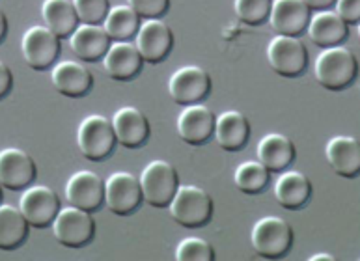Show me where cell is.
<instances>
[{"mask_svg": "<svg viewBox=\"0 0 360 261\" xmlns=\"http://www.w3.org/2000/svg\"><path fill=\"white\" fill-rule=\"evenodd\" d=\"M307 32L314 45L327 49L344 43V39L349 34V25L336 11L321 10L317 11L316 15H310Z\"/></svg>", "mask_w": 360, "mask_h": 261, "instance_id": "ffe728a7", "label": "cell"}, {"mask_svg": "<svg viewBox=\"0 0 360 261\" xmlns=\"http://www.w3.org/2000/svg\"><path fill=\"white\" fill-rule=\"evenodd\" d=\"M142 56L135 43L116 42L103 56V68L107 75L114 80H131L142 70Z\"/></svg>", "mask_w": 360, "mask_h": 261, "instance_id": "d6986e66", "label": "cell"}, {"mask_svg": "<svg viewBox=\"0 0 360 261\" xmlns=\"http://www.w3.org/2000/svg\"><path fill=\"white\" fill-rule=\"evenodd\" d=\"M38 168L25 149H0V185L10 191H22L32 185Z\"/></svg>", "mask_w": 360, "mask_h": 261, "instance_id": "4fadbf2b", "label": "cell"}, {"mask_svg": "<svg viewBox=\"0 0 360 261\" xmlns=\"http://www.w3.org/2000/svg\"><path fill=\"white\" fill-rule=\"evenodd\" d=\"M267 62L274 73L295 79L304 73L308 65V49L297 36L276 34L267 45Z\"/></svg>", "mask_w": 360, "mask_h": 261, "instance_id": "5b68a950", "label": "cell"}, {"mask_svg": "<svg viewBox=\"0 0 360 261\" xmlns=\"http://www.w3.org/2000/svg\"><path fill=\"white\" fill-rule=\"evenodd\" d=\"M215 117L213 110L205 105H200V103L187 105L179 112L178 122H176L179 139L191 146L205 144L215 131Z\"/></svg>", "mask_w": 360, "mask_h": 261, "instance_id": "9a60e30c", "label": "cell"}, {"mask_svg": "<svg viewBox=\"0 0 360 261\" xmlns=\"http://www.w3.org/2000/svg\"><path fill=\"white\" fill-rule=\"evenodd\" d=\"M271 172L259 160H245L233 172V183L245 194H259L269 185Z\"/></svg>", "mask_w": 360, "mask_h": 261, "instance_id": "f1b7e54d", "label": "cell"}, {"mask_svg": "<svg viewBox=\"0 0 360 261\" xmlns=\"http://www.w3.org/2000/svg\"><path fill=\"white\" fill-rule=\"evenodd\" d=\"M51 226L56 241L68 248H81L88 245L96 234V220L90 211L79 209L75 205L60 208Z\"/></svg>", "mask_w": 360, "mask_h": 261, "instance_id": "8992f818", "label": "cell"}, {"mask_svg": "<svg viewBox=\"0 0 360 261\" xmlns=\"http://www.w3.org/2000/svg\"><path fill=\"white\" fill-rule=\"evenodd\" d=\"M312 196V183L299 170H288L274 183V198L284 209H301Z\"/></svg>", "mask_w": 360, "mask_h": 261, "instance_id": "cb8c5ba5", "label": "cell"}, {"mask_svg": "<svg viewBox=\"0 0 360 261\" xmlns=\"http://www.w3.org/2000/svg\"><path fill=\"white\" fill-rule=\"evenodd\" d=\"M356 58L353 51L344 45H334V47L323 49L317 54L316 64H314V77L323 88L330 91L345 90L347 86L355 80Z\"/></svg>", "mask_w": 360, "mask_h": 261, "instance_id": "6da1fadb", "label": "cell"}, {"mask_svg": "<svg viewBox=\"0 0 360 261\" xmlns=\"http://www.w3.org/2000/svg\"><path fill=\"white\" fill-rule=\"evenodd\" d=\"M116 144L112 122L101 114H90L77 131V146L88 160H103L112 153Z\"/></svg>", "mask_w": 360, "mask_h": 261, "instance_id": "52a82bcc", "label": "cell"}, {"mask_svg": "<svg viewBox=\"0 0 360 261\" xmlns=\"http://www.w3.org/2000/svg\"><path fill=\"white\" fill-rule=\"evenodd\" d=\"M142 200L150 203L151 208H168V203L176 194L179 186L178 172L168 160L155 159L144 166L139 177Z\"/></svg>", "mask_w": 360, "mask_h": 261, "instance_id": "3957f363", "label": "cell"}, {"mask_svg": "<svg viewBox=\"0 0 360 261\" xmlns=\"http://www.w3.org/2000/svg\"><path fill=\"white\" fill-rule=\"evenodd\" d=\"M112 39L105 32L101 25H86L82 23L73 30L70 36L71 51L75 53L77 58L84 60V62H97L103 60L105 53L110 47Z\"/></svg>", "mask_w": 360, "mask_h": 261, "instance_id": "7402d4cb", "label": "cell"}, {"mask_svg": "<svg viewBox=\"0 0 360 261\" xmlns=\"http://www.w3.org/2000/svg\"><path fill=\"white\" fill-rule=\"evenodd\" d=\"M310 21V8L302 0H273L269 23L282 36H299Z\"/></svg>", "mask_w": 360, "mask_h": 261, "instance_id": "e0dca14e", "label": "cell"}, {"mask_svg": "<svg viewBox=\"0 0 360 261\" xmlns=\"http://www.w3.org/2000/svg\"><path fill=\"white\" fill-rule=\"evenodd\" d=\"M127 6L144 19H159L165 15L170 6V0H127Z\"/></svg>", "mask_w": 360, "mask_h": 261, "instance_id": "d6a6232c", "label": "cell"}, {"mask_svg": "<svg viewBox=\"0 0 360 261\" xmlns=\"http://www.w3.org/2000/svg\"><path fill=\"white\" fill-rule=\"evenodd\" d=\"M136 49L144 62L159 64L174 47V32L161 19H146L136 32Z\"/></svg>", "mask_w": 360, "mask_h": 261, "instance_id": "7c38bea8", "label": "cell"}, {"mask_svg": "<svg viewBox=\"0 0 360 261\" xmlns=\"http://www.w3.org/2000/svg\"><path fill=\"white\" fill-rule=\"evenodd\" d=\"M302 2H304L310 10L321 11V10H328L336 0H302Z\"/></svg>", "mask_w": 360, "mask_h": 261, "instance_id": "d590c367", "label": "cell"}, {"mask_svg": "<svg viewBox=\"0 0 360 261\" xmlns=\"http://www.w3.org/2000/svg\"><path fill=\"white\" fill-rule=\"evenodd\" d=\"M250 243H252L256 254L262 257H276L285 256L293 245V229L282 217L267 215L254 224L250 231Z\"/></svg>", "mask_w": 360, "mask_h": 261, "instance_id": "277c9868", "label": "cell"}, {"mask_svg": "<svg viewBox=\"0 0 360 261\" xmlns=\"http://www.w3.org/2000/svg\"><path fill=\"white\" fill-rule=\"evenodd\" d=\"M176 260L178 261H213L215 250L213 246L202 237H185L176 246Z\"/></svg>", "mask_w": 360, "mask_h": 261, "instance_id": "4dcf8cb0", "label": "cell"}, {"mask_svg": "<svg viewBox=\"0 0 360 261\" xmlns=\"http://www.w3.org/2000/svg\"><path fill=\"white\" fill-rule=\"evenodd\" d=\"M11 86H13V75L8 65L0 60V99H4L10 94Z\"/></svg>", "mask_w": 360, "mask_h": 261, "instance_id": "e575fe53", "label": "cell"}, {"mask_svg": "<svg viewBox=\"0 0 360 261\" xmlns=\"http://www.w3.org/2000/svg\"><path fill=\"white\" fill-rule=\"evenodd\" d=\"M336 13L347 25H356L360 21V0H336Z\"/></svg>", "mask_w": 360, "mask_h": 261, "instance_id": "836d02e7", "label": "cell"}, {"mask_svg": "<svg viewBox=\"0 0 360 261\" xmlns=\"http://www.w3.org/2000/svg\"><path fill=\"white\" fill-rule=\"evenodd\" d=\"M21 51L22 58L32 70L44 71L54 65L62 47H60V37L53 30L41 25H34L22 34Z\"/></svg>", "mask_w": 360, "mask_h": 261, "instance_id": "ba28073f", "label": "cell"}, {"mask_svg": "<svg viewBox=\"0 0 360 261\" xmlns=\"http://www.w3.org/2000/svg\"><path fill=\"white\" fill-rule=\"evenodd\" d=\"M142 202L139 177L131 172H114L105 179V205L108 211L120 217L135 213Z\"/></svg>", "mask_w": 360, "mask_h": 261, "instance_id": "9c48e42d", "label": "cell"}, {"mask_svg": "<svg viewBox=\"0 0 360 261\" xmlns=\"http://www.w3.org/2000/svg\"><path fill=\"white\" fill-rule=\"evenodd\" d=\"M41 17L45 27L53 30L56 36L70 37L79 27V15H77L73 0H44L41 4Z\"/></svg>", "mask_w": 360, "mask_h": 261, "instance_id": "484cf974", "label": "cell"}, {"mask_svg": "<svg viewBox=\"0 0 360 261\" xmlns=\"http://www.w3.org/2000/svg\"><path fill=\"white\" fill-rule=\"evenodd\" d=\"M325 157L338 176L351 179L359 174L360 146L359 140L353 136H347V134L333 136L325 146Z\"/></svg>", "mask_w": 360, "mask_h": 261, "instance_id": "44dd1931", "label": "cell"}, {"mask_svg": "<svg viewBox=\"0 0 360 261\" xmlns=\"http://www.w3.org/2000/svg\"><path fill=\"white\" fill-rule=\"evenodd\" d=\"M79 21L86 23V25H99L105 21L110 6L108 0H73Z\"/></svg>", "mask_w": 360, "mask_h": 261, "instance_id": "1f68e13d", "label": "cell"}, {"mask_svg": "<svg viewBox=\"0 0 360 261\" xmlns=\"http://www.w3.org/2000/svg\"><path fill=\"white\" fill-rule=\"evenodd\" d=\"M58 194L47 185L27 186V191L21 196L19 209L22 217L27 219L28 226L32 228H47L60 211Z\"/></svg>", "mask_w": 360, "mask_h": 261, "instance_id": "8fae6325", "label": "cell"}, {"mask_svg": "<svg viewBox=\"0 0 360 261\" xmlns=\"http://www.w3.org/2000/svg\"><path fill=\"white\" fill-rule=\"evenodd\" d=\"M112 122L116 142L124 148L136 149L146 144V140L150 139V122L144 116V112L135 107H122L114 112L110 117Z\"/></svg>", "mask_w": 360, "mask_h": 261, "instance_id": "2e32d148", "label": "cell"}, {"mask_svg": "<svg viewBox=\"0 0 360 261\" xmlns=\"http://www.w3.org/2000/svg\"><path fill=\"white\" fill-rule=\"evenodd\" d=\"M28 222L21 209L10 203H0V250H13L25 243Z\"/></svg>", "mask_w": 360, "mask_h": 261, "instance_id": "4316f807", "label": "cell"}, {"mask_svg": "<svg viewBox=\"0 0 360 261\" xmlns=\"http://www.w3.org/2000/svg\"><path fill=\"white\" fill-rule=\"evenodd\" d=\"M2 189H4V186L0 185V203H2V196H4V192H2Z\"/></svg>", "mask_w": 360, "mask_h": 261, "instance_id": "f35d334b", "label": "cell"}, {"mask_svg": "<svg viewBox=\"0 0 360 261\" xmlns=\"http://www.w3.org/2000/svg\"><path fill=\"white\" fill-rule=\"evenodd\" d=\"M271 4L273 0H233V10L245 25L256 27L269 19Z\"/></svg>", "mask_w": 360, "mask_h": 261, "instance_id": "f546056e", "label": "cell"}, {"mask_svg": "<svg viewBox=\"0 0 360 261\" xmlns=\"http://www.w3.org/2000/svg\"><path fill=\"white\" fill-rule=\"evenodd\" d=\"M65 198L70 205L94 213L105 203V182L96 172H75L65 183Z\"/></svg>", "mask_w": 360, "mask_h": 261, "instance_id": "5bb4252c", "label": "cell"}, {"mask_svg": "<svg viewBox=\"0 0 360 261\" xmlns=\"http://www.w3.org/2000/svg\"><path fill=\"white\" fill-rule=\"evenodd\" d=\"M213 136L226 151H239L250 139V122L239 110H224L215 117Z\"/></svg>", "mask_w": 360, "mask_h": 261, "instance_id": "603a6c76", "label": "cell"}, {"mask_svg": "<svg viewBox=\"0 0 360 261\" xmlns=\"http://www.w3.org/2000/svg\"><path fill=\"white\" fill-rule=\"evenodd\" d=\"M295 159V144L282 133H269L259 140L258 160L269 172H284Z\"/></svg>", "mask_w": 360, "mask_h": 261, "instance_id": "d4e9b609", "label": "cell"}, {"mask_svg": "<svg viewBox=\"0 0 360 261\" xmlns=\"http://www.w3.org/2000/svg\"><path fill=\"white\" fill-rule=\"evenodd\" d=\"M6 34H8V19H6V13L0 10V43L4 42Z\"/></svg>", "mask_w": 360, "mask_h": 261, "instance_id": "8d00e7d4", "label": "cell"}, {"mask_svg": "<svg viewBox=\"0 0 360 261\" xmlns=\"http://www.w3.org/2000/svg\"><path fill=\"white\" fill-rule=\"evenodd\" d=\"M170 217L185 228H202L213 217V198L196 185H179L168 203Z\"/></svg>", "mask_w": 360, "mask_h": 261, "instance_id": "7a4b0ae2", "label": "cell"}, {"mask_svg": "<svg viewBox=\"0 0 360 261\" xmlns=\"http://www.w3.org/2000/svg\"><path fill=\"white\" fill-rule=\"evenodd\" d=\"M168 91L179 105H194L210 96L211 77L200 65H183L174 71L168 80Z\"/></svg>", "mask_w": 360, "mask_h": 261, "instance_id": "30bf717a", "label": "cell"}, {"mask_svg": "<svg viewBox=\"0 0 360 261\" xmlns=\"http://www.w3.org/2000/svg\"><path fill=\"white\" fill-rule=\"evenodd\" d=\"M140 27V17L131 6H114L103 21V28L114 42H129Z\"/></svg>", "mask_w": 360, "mask_h": 261, "instance_id": "83f0119b", "label": "cell"}, {"mask_svg": "<svg viewBox=\"0 0 360 261\" xmlns=\"http://www.w3.org/2000/svg\"><path fill=\"white\" fill-rule=\"evenodd\" d=\"M319 260L334 261V257L330 256V254H325V252H321V254H314V256H310V261H319Z\"/></svg>", "mask_w": 360, "mask_h": 261, "instance_id": "74e56055", "label": "cell"}, {"mask_svg": "<svg viewBox=\"0 0 360 261\" xmlns=\"http://www.w3.org/2000/svg\"><path fill=\"white\" fill-rule=\"evenodd\" d=\"M54 88L65 97H82L94 86V77L82 62L77 60H62L53 68L51 73Z\"/></svg>", "mask_w": 360, "mask_h": 261, "instance_id": "ac0fdd59", "label": "cell"}]
</instances>
